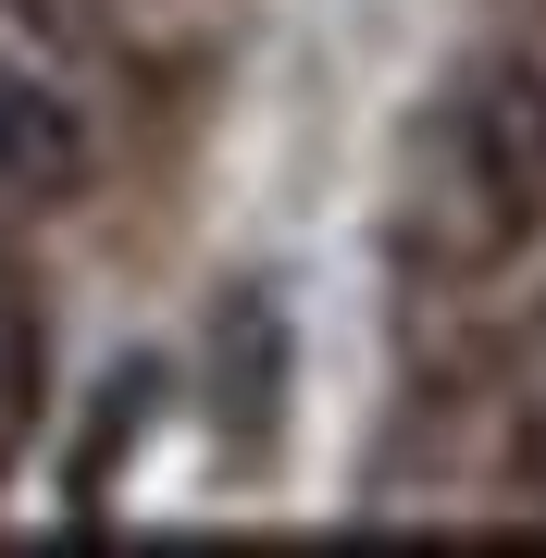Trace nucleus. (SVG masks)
Returning <instances> with one entry per match:
<instances>
[{
    "instance_id": "f257e3e1",
    "label": "nucleus",
    "mask_w": 546,
    "mask_h": 558,
    "mask_svg": "<svg viewBox=\"0 0 546 558\" xmlns=\"http://www.w3.org/2000/svg\"><path fill=\"white\" fill-rule=\"evenodd\" d=\"M423 211L447 260H497L546 223V62H472L435 112Z\"/></svg>"
},
{
    "instance_id": "f03ea898",
    "label": "nucleus",
    "mask_w": 546,
    "mask_h": 558,
    "mask_svg": "<svg viewBox=\"0 0 546 558\" xmlns=\"http://www.w3.org/2000/svg\"><path fill=\"white\" fill-rule=\"evenodd\" d=\"M286 373H299V348H286V299L274 286H223L211 311V435L236 459H274L286 435Z\"/></svg>"
},
{
    "instance_id": "7ed1b4c3",
    "label": "nucleus",
    "mask_w": 546,
    "mask_h": 558,
    "mask_svg": "<svg viewBox=\"0 0 546 558\" xmlns=\"http://www.w3.org/2000/svg\"><path fill=\"white\" fill-rule=\"evenodd\" d=\"M87 186V124L50 100V87H13L0 75V199H25V211H62Z\"/></svg>"
},
{
    "instance_id": "20e7f679",
    "label": "nucleus",
    "mask_w": 546,
    "mask_h": 558,
    "mask_svg": "<svg viewBox=\"0 0 546 558\" xmlns=\"http://www.w3.org/2000/svg\"><path fill=\"white\" fill-rule=\"evenodd\" d=\"M38 385H50V336H38V286H25V260L0 248V472H13V447L38 435Z\"/></svg>"
},
{
    "instance_id": "39448f33",
    "label": "nucleus",
    "mask_w": 546,
    "mask_h": 558,
    "mask_svg": "<svg viewBox=\"0 0 546 558\" xmlns=\"http://www.w3.org/2000/svg\"><path fill=\"white\" fill-rule=\"evenodd\" d=\"M149 398H162V373H149V360H124V373L100 385V410H87V447H75V472H62L75 521H100V497H112V459L149 435Z\"/></svg>"
}]
</instances>
